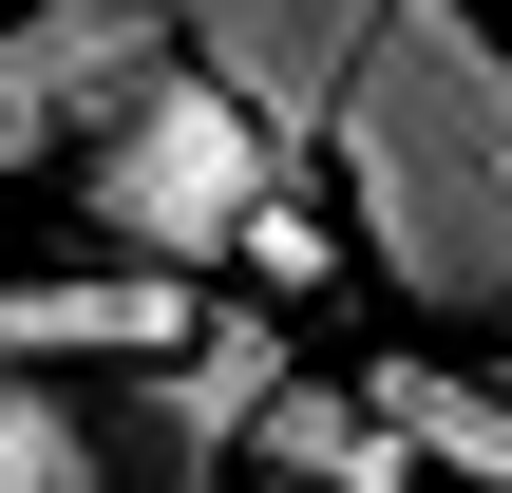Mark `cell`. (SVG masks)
<instances>
[{
  "label": "cell",
  "instance_id": "obj_9",
  "mask_svg": "<svg viewBox=\"0 0 512 493\" xmlns=\"http://www.w3.org/2000/svg\"><path fill=\"white\" fill-rule=\"evenodd\" d=\"M0 493H114V475H95L76 380H0Z\"/></svg>",
  "mask_w": 512,
  "mask_h": 493
},
{
  "label": "cell",
  "instance_id": "obj_2",
  "mask_svg": "<svg viewBox=\"0 0 512 493\" xmlns=\"http://www.w3.org/2000/svg\"><path fill=\"white\" fill-rule=\"evenodd\" d=\"M76 209L114 228V266H152V285H209V266H247L285 209H304V152H266L190 57H152L95 133H76Z\"/></svg>",
  "mask_w": 512,
  "mask_h": 493
},
{
  "label": "cell",
  "instance_id": "obj_7",
  "mask_svg": "<svg viewBox=\"0 0 512 493\" xmlns=\"http://www.w3.org/2000/svg\"><path fill=\"white\" fill-rule=\"evenodd\" d=\"M342 399L418 456V493H512V380L494 361H361Z\"/></svg>",
  "mask_w": 512,
  "mask_h": 493
},
{
  "label": "cell",
  "instance_id": "obj_5",
  "mask_svg": "<svg viewBox=\"0 0 512 493\" xmlns=\"http://www.w3.org/2000/svg\"><path fill=\"white\" fill-rule=\"evenodd\" d=\"M152 57H171L152 0H19V19H0V190H19V171H76V133H95Z\"/></svg>",
  "mask_w": 512,
  "mask_h": 493
},
{
  "label": "cell",
  "instance_id": "obj_3",
  "mask_svg": "<svg viewBox=\"0 0 512 493\" xmlns=\"http://www.w3.org/2000/svg\"><path fill=\"white\" fill-rule=\"evenodd\" d=\"M266 399H285V342H247L228 304H209V342H190V361L76 380V418H95V475H114V493H247Z\"/></svg>",
  "mask_w": 512,
  "mask_h": 493
},
{
  "label": "cell",
  "instance_id": "obj_1",
  "mask_svg": "<svg viewBox=\"0 0 512 493\" xmlns=\"http://www.w3.org/2000/svg\"><path fill=\"white\" fill-rule=\"evenodd\" d=\"M323 209L342 247L512 380V19L494 0H399L380 57L323 114Z\"/></svg>",
  "mask_w": 512,
  "mask_h": 493
},
{
  "label": "cell",
  "instance_id": "obj_4",
  "mask_svg": "<svg viewBox=\"0 0 512 493\" xmlns=\"http://www.w3.org/2000/svg\"><path fill=\"white\" fill-rule=\"evenodd\" d=\"M152 19H171V57H190L266 152H304V171H323V114H342V76L380 57V19H399V0H152Z\"/></svg>",
  "mask_w": 512,
  "mask_h": 493
},
{
  "label": "cell",
  "instance_id": "obj_6",
  "mask_svg": "<svg viewBox=\"0 0 512 493\" xmlns=\"http://www.w3.org/2000/svg\"><path fill=\"white\" fill-rule=\"evenodd\" d=\"M209 304L152 285V266H19L0 285V380H133V361H190Z\"/></svg>",
  "mask_w": 512,
  "mask_h": 493
},
{
  "label": "cell",
  "instance_id": "obj_8",
  "mask_svg": "<svg viewBox=\"0 0 512 493\" xmlns=\"http://www.w3.org/2000/svg\"><path fill=\"white\" fill-rule=\"evenodd\" d=\"M247 493H418V456H399L342 380H285L266 437H247Z\"/></svg>",
  "mask_w": 512,
  "mask_h": 493
}]
</instances>
